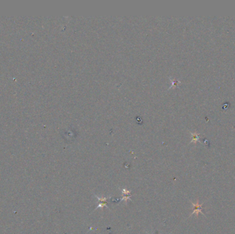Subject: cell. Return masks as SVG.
Wrapping results in <instances>:
<instances>
[{
    "mask_svg": "<svg viewBox=\"0 0 235 234\" xmlns=\"http://www.w3.org/2000/svg\"><path fill=\"white\" fill-rule=\"evenodd\" d=\"M94 196L96 198V199L100 201V203H106L107 201V199H110L111 197H104V196H101V197H99L98 196L95 195L94 194Z\"/></svg>",
    "mask_w": 235,
    "mask_h": 234,
    "instance_id": "2",
    "label": "cell"
},
{
    "mask_svg": "<svg viewBox=\"0 0 235 234\" xmlns=\"http://www.w3.org/2000/svg\"><path fill=\"white\" fill-rule=\"evenodd\" d=\"M131 195H127V196L124 195L123 197L120 199V201H123L125 203H126L128 201H131Z\"/></svg>",
    "mask_w": 235,
    "mask_h": 234,
    "instance_id": "4",
    "label": "cell"
},
{
    "mask_svg": "<svg viewBox=\"0 0 235 234\" xmlns=\"http://www.w3.org/2000/svg\"><path fill=\"white\" fill-rule=\"evenodd\" d=\"M148 233V234H150V233ZM169 234H171V233H169Z\"/></svg>",
    "mask_w": 235,
    "mask_h": 234,
    "instance_id": "6",
    "label": "cell"
},
{
    "mask_svg": "<svg viewBox=\"0 0 235 234\" xmlns=\"http://www.w3.org/2000/svg\"><path fill=\"white\" fill-rule=\"evenodd\" d=\"M105 207L107 208V209H109V207H108L106 203H100L98 205V206L96 207L95 209H98V208H101V209H103V207Z\"/></svg>",
    "mask_w": 235,
    "mask_h": 234,
    "instance_id": "3",
    "label": "cell"
},
{
    "mask_svg": "<svg viewBox=\"0 0 235 234\" xmlns=\"http://www.w3.org/2000/svg\"><path fill=\"white\" fill-rule=\"evenodd\" d=\"M191 204L193 205V207H194V209H193V211L192 212V214H191V216H192L193 214H196L197 216H198V214L199 213L202 214H203L204 216H206L205 214H204V212L202 211L203 210H202V206H203V203H202V204H199V201L197 200V201L196 203H194L193 202H191Z\"/></svg>",
    "mask_w": 235,
    "mask_h": 234,
    "instance_id": "1",
    "label": "cell"
},
{
    "mask_svg": "<svg viewBox=\"0 0 235 234\" xmlns=\"http://www.w3.org/2000/svg\"><path fill=\"white\" fill-rule=\"evenodd\" d=\"M121 192H122V194L123 195H130V193H131V190H126L125 188H123V189H121Z\"/></svg>",
    "mask_w": 235,
    "mask_h": 234,
    "instance_id": "5",
    "label": "cell"
}]
</instances>
